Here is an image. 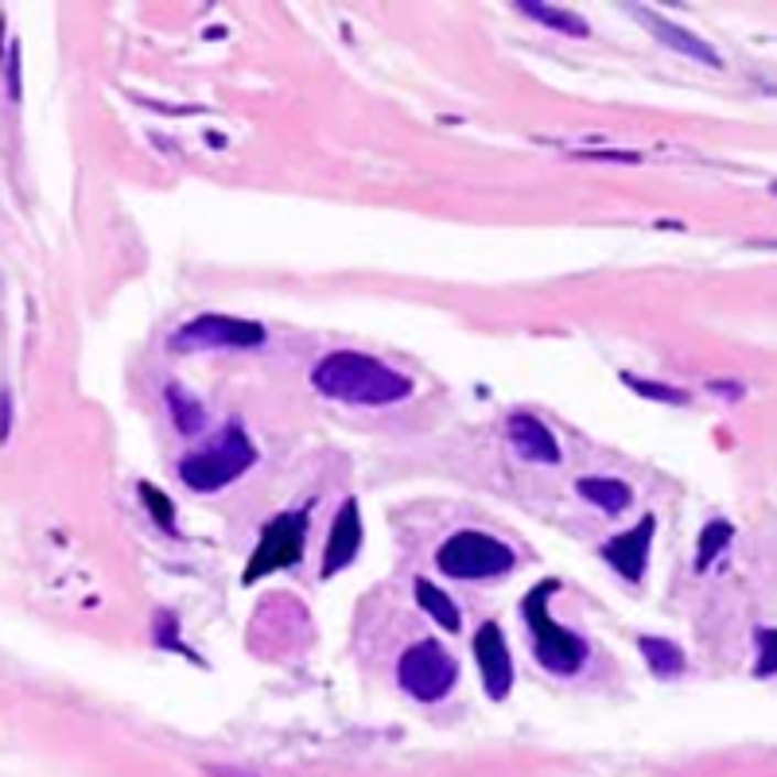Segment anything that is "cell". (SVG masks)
I'll list each match as a JSON object with an SVG mask.
<instances>
[{
  "mask_svg": "<svg viewBox=\"0 0 777 777\" xmlns=\"http://www.w3.org/2000/svg\"><path fill=\"white\" fill-rule=\"evenodd\" d=\"M311 389L331 401L358 404V409H385V404L404 401L412 393V381L377 361L374 354L335 350L311 369Z\"/></svg>",
  "mask_w": 777,
  "mask_h": 777,
  "instance_id": "6da1fadb",
  "label": "cell"
},
{
  "mask_svg": "<svg viewBox=\"0 0 777 777\" xmlns=\"http://www.w3.org/2000/svg\"><path fill=\"white\" fill-rule=\"evenodd\" d=\"M560 583L544 580L521 598V614L529 622L532 634V649H537V661L544 665L549 672H580L583 661H587V641L580 638L575 630L560 626V622L549 618V598L557 595Z\"/></svg>",
  "mask_w": 777,
  "mask_h": 777,
  "instance_id": "7a4b0ae2",
  "label": "cell"
},
{
  "mask_svg": "<svg viewBox=\"0 0 777 777\" xmlns=\"http://www.w3.org/2000/svg\"><path fill=\"white\" fill-rule=\"evenodd\" d=\"M253 463H257L253 440L241 432V424H229L211 447H203V451H195V455L183 458L180 478L191 486V490L211 494V490L229 486L234 478H241Z\"/></svg>",
  "mask_w": 777,
  "mask_h": 777,
  "instance_id": "3957f363",
  "label": "cell"
},
{
  "mask_svg": "<svg viewBox=\"0 0 777 777\" xmlns=\"http://www.w3.org/2000/svg\"><path fill=\"white\" fill-rule=\"evenodd\" d=\"M435 564L451 580H498L514 568V549L490 532L463 529L443 540L440 552H435Z\"/></svg>",
  "mask_w": 777,
  "mask_h": 777,
  "instance_id": "277c9868",
  "label": "cell"
},
{
  "mask_svg": "<svg viewBox=\"0 0 777 777\" xmlns=\"http://www.w3.org/2000/svg\"><path fill=\"white\" fill-rule=\"evenodd\" d=\"M397 680H401V688L412 700L435 704V700H443V695L455 688L458 665L440 641L428 638V641H417L412 649H404V657L397 661Z\"/></svg>",
  "mask_w": 777,
  "mask_h": 777,
  "instance_id": "5b68a950",
  "label": "cell"
},
{
  "mask_svg": "<svg viewBox=\"0 0 777 777\" xmlns=\"http://www.w3.org/2000/svg\"><path fill=\"white\" fill-rule=\"evenodd\" d=\"M265 343V327L234 315H198L175 331V350H253Z\"/></svg>",
  "mask_w": 777,
  "mask_h": 777,
  "instance_id": "8992f818",
  "label": "cell"
},
{
  "mask_svg": "<svg viewBox=\"0 0 777 777\" xmlns=\"http://www.w3.org/2000/svg\"><path fill=\"white\" fill-rule=\"evenodd\" d=\"M303 529H307V517H303L300 509L272 517V521L265 525L253 560L246 564V583H257L261 575L280 572V568H292L295 560L303 557Z\"/></svg>",
  "mask_w": 777,
  "mask_h": 777,
  "instance_id": "52a82bcc",
  "label": "cell"
},
{
  "mask_svg": "<svg viewBox=\"0 0 777 777\" xmlns=\"http://www.w3.org/2000/svg\"><path fill=\"white\" fill-rule=\"evenodd\" d=\"M475 661L483 672V684L490 700H506L514 688V657H509L506 634L498 630V622H483L475 634Z\"/></svg>",
  "mask_w": 777,
  "mask_h": 777,
  "instance_id": "ba28073f",
  "label": "cell"
},
{
  "mask_svg": "<svg viewBox=\"0 0 777 777\" xmlns=\"http://www.w3.org/2000/svg\"><path fill=\"white\" fill-rule=\"evenodd\" d=\"M654 532H657V517H641L630 532H622V537H611L603 544V560L622 575V580L638 583L646 575V564H649V544H654Z\"/></svg>",
  "mask_w": 777,
  "mask_h": 777,
  "instance_id": "9c48e42d",
  "label": "cell"
},
{
  "mask_svg": "<svg viewBox=\"0 0 777 777\" xmlns=\"http://www.w3.org/2000/svg\"><path fill=\"white\" fill-rule=\"evenodd\" d=\"M361 549V514H358V501L346 498L335 514V525H331V537H327V549H323V575H335L358 557Z\"/></svg>",
  "mask_w": 777,
  "mask_h": 777,
  "instance_id": "30bf717a",
  "label": "cell"
},
{
  "mask_svg": "<svg viewBox=\"0 0 777 777\" xmlns=\"http://www.w3.org/2000/svg\"><path fill=\"white\" fill-rule=\"evenodd\" d=\"M509 443H514L525 458H532V463H544V466L560 463L557 435L540 424L532 412H514V417H509Z\"/></svg>",
  "mask_w": 777,
  "mask_h": 777,
  "instance_id": "8fae6325",
  "label": "cell"
},
{
  "mask_svg": "<svg viewBox=\"0 0 777 777\" xmlns=\"http://www.w3.org/2000/svg\"><path fill=\"white\" fill-rule=\"evenodd\" d=\"M638 17H641V24H646L649 32H654L657 40L665 43V47L680 51V55L695 58V63H704V66H720V55H715V51L708 47V43L700 40V35L684 32V28H677V24H672V20L657 17V12H638Z\"/></svg>",
  "mask_w": 777,
  "mask_h": 777,
  "instance_id": "7c38bea8",
  "label": "cell"
},
{
  "mask_svg": "<svg viewBox=\"0 0 777 777\" xmlns=\"http://www.w3.org/2000/svg\"><path fill=\"white\" fill-rule=\"evenodd\" d=\"M575 490H580V498H587L591 506H598L603 514H622V509L630 506V486L622 483V478H580L575 483Z\"/></svg>",
  "mask_w": 777,
  "mask_h": 777,
  "instance_id": "4fadbf2b",
  "label": "cell"
},
{
  "mask_svg": "<svg viewBox=\"0 0 777 777\" xmlns=\"http://www.w3.org/2000/svg\"><path fill=\"white\" fill-rule=\"evenodd\" d=\"M517 12H521V17H529V20H537V24L552 28V32H560V35H575V40H583V35H587V24H583V20L575 17V12L557 9V4H540V0H521V4H517Z\"/></svg>",
  "mask_w": 777,
  "mask_h": 777,
  "instance_id": "5bb4252c",
  "label": "cell"
},
{
  "mask_svg": "<svg viewBox=\"0 0 777 777\" xmlns=\"http://www.w3.org/2000/svg\"><path fill=\"white\" fill-rule=\"evenodd\" d=\"M638 649L646 657V665L657 672V677H680L684 672V649L669 638H638Z\"/></svg>",
  "mask_w": 777,
  "mask_h": 777,
  "instance_id": "9a60e30c",
  "label": "cell"
},
{
  "mask_svg": "<svg viewBox=\"0 0 777 777\" xmlns=\"http://www.w3.org/2000/svg\"><path fill=\"white\" fill-rule=\"evenodd\" d=\"M417 603L424 606L428 618H435V626H443V630L455 634L458 626H463V618H458V606L451 603V598L443 595V591L435 587L432 580H420L417 583Z\"/></svg>",
  "mask_w": 777,
  "mask_h": 777,
  "instance_id": "2e32d148",
  "label": "cell"
},
{
  "mask_svg": "<svg viewBox=\"0 0 777 777\" xmlns=\"http://www.w3.org/2000/svg\"><path fill=\"white\" fill-rule=\"evenodd\" d=\"M168 404H172V417H175V428L187 435H195L198 428H203V409H198L195 397H187L180 389V385H168Z\"/></svg>",
  "mask_w": 777,
  "mask_h": 777,
  "instance_id": "e0dca14e",
  "label": "cell"
},
{
  "mask_svg": "<svg viewBox=\"0 0 777 777\" xmlns=\"http://www.w3.org/2000/svg\"><path fill=\"white\" fill-rule=\"evenodd\" d=\"M727 540H731V525L727 521L704 525V532H700V552H695V568L704 572V568L712 564L723 549H727Z\"/></svg>",
  "mask_w": 777,
  "mask_h": 777,
  "instance_id": "ac0fdd59",
  "label": "cell"
},
{
  "mask_svg": "<svg viewBox=\"0 0 777 777\" xmlns=\"http://www.w3.org/2000/svg\"><path fill=\"white\" fill-rule=\"evenodd\" d=\"M140 501H144L148 509H152V517L160 525H164L168 532H175V506L168 501L164 490H155L152 483H140Z\"/></svg>",
  "mask_w": 777,
  "mask_h": 777,
  "instance_id": "d6986e66",
  "label": "cell"
},
{
  "mask_svg": "<svg viewBox=\"0 0 777 777\" xmlns=\"http://www.w3.org/2000/svg\"><path fill=\"white\" fill-rule=\"evenodd\" d=\"M622 381L634 385V389H638L641 397H657V401H665V404H684V401H688V393H680V389H672V385L646 381V377H634V374H626Z\"/></svg>",
  "mask_w": 777,
  "mask_h": 777,
  "instance_id": "ffe728a7",
  "label": "cell"
},
{
  "mask_svg": "<svg viewBox=\"0 0 777 777\" xmlns=\"http://www.w3.org/2000/svg\"><path fill=\"white\" fill-rule=\"evenodd\" d=\"M774 672V630H758V677Z\"/></svg>",
  "mask_w": 777,
  "mask_h": 777,
  "instance_id": "44dd1931",
  "label": "cell"
},
{
  "mask_svg": "<svg viewBox=\"0 0 777 777\" xmlns=\"http://www.w3.org/2000/svg\"><path fill=\"white\" fill-rule=\"evenodd\" d=\"M9 94L12 98H20V51H17V43H12V51H9Z\"/></svg>",
  "mask_w": 777,
  "mask_h": 777,
  "instance_id": "7402d4cb",
  "label": "cell"
},
{
  "mask_svg": "<svg viewBox=\"0 0 777 777\" xmlns=\"http://www.w3.org/2000/svg\"><path fill=\"white\" fill-rule=\"evenodd\" d=\"M206 774L211 777H261V774H253V769H238V766H211Z\"/></svg>",
  "mask_w": 777,
  "mask_h": 777,
  "instance_id": "603a6c76",
  "label": "cell"
}]
</instances>
